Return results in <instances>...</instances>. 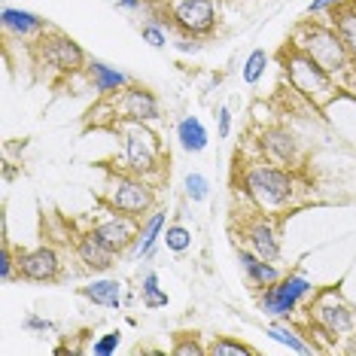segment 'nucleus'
<instances>
[{
  "label": "nucleus",
  "instance_id": "nucleus-1",
  "mask_svg": "<svg viewBox=\"0 0 356 356\" xmlns=\"http://www.w3.org/2000/svg\"><path fill=\"white\" fill-rule=\"evenodd\" d=\"M298 177L293 168H283L277 161L256 159L238 168V192L259 213L280 216L296 207L298 201Z\"/></svg>",
  "mask_w": 356,
  "mask_h": 356
},
{
  "label": "nucleus",
  "instance_id": "nucleus-2",
  "mask_svg": "<svg viewBox=\"0 0 356 356\" xmlns=\"http://www.w3.org/2000/svg\"><path fill=\"white\" fill-rule=\"evenodd\" d=\"M293 46L311 55L320 67H326L341 83L344 92H356V58L347 52L341 34L332 28V22L305 19L293 31Z\"/></svg>",
  "mask_w": 356,
  "mask_h": 356
},
{
  "label": "nucleus",
  "instance_id": "nucleus-3",
  "mask_svg": "<svg viewBox=\"0 0 356 356\" xmlns=\"http://www.w3.org/2000/svg\"><path fill=\"white\" fill-rule=\"evenodd\" d=\"M280 67L286 74V83L293 86V92L298 98H305L311 107L326 110L332 101L341 98V83L329 74L326 67H320L311 55H305L302 49H296L293 43L283 46L280 52Z\"/></svg>",
  "mask_w": 356,
  "mask_h": 356
},
{
  "label": "nucleus",
  "instance_id": "nucleus-4",
  "mask_svg": "<svg viewBox=\"0 0 356 356\" xmlns=\"http://www.w3.org/2000/svg\"><path fill=\"white\" fill-rule=\"evenodd\" d=\"M113 131L122 140V171H131L147 180H161L168 152L161 147L159 134L149 128V122H116Z\"/></svg>",
  "mask_w": 356,
  "mask_h": 356
},
{
  "label": "nucleus",
  "instance_id": "nucleus-5",
  "mask_svg": "<svg viewBox=\"0 0 356 356\" xmlns=\"http://www.w3.org/2000/svg\"><path fill=\"white\" fill-rule=\"evenodd\" d=\"M305 320L326 341H347L356 332V307L341 296L338 286H323L305 305Z\"/></svg>",
  "mask_w": 356,
  "mask_h": 356
},
{
  "label": "nucleus",
  "instance_id": "nucleus-6",
  "mask_svg": "<svg viewBox=\"0 0 356 356\" xmlns=\"http://www.w3.org/2000/svg\"><path fill=\"white\" fill-rule=\"evenodd\" d=\"M31 55H34L37 67H43L46 74H55L61 79L79 76L88 64V55L83 52V46L74 37H67L64 31H55V28H49L46 34H40L31 43Z\"/></svg>",
  "mask_w": 356,
  "mask_h": 356
},
{
  "label": "nucleus",
  "instance_id": "nucleus-7",
  "mask_svg": "<svg viewBox=\"0 0 356 356\" xmlns=\"http://www.w3.org/2000/svg\"><path fill=\"white\" fill-rule=\"evenodd\" d=\"M156 180H147V177H137L131 171H113L107 186H104V207L110 210H119V213H128V216H149L156 210Z\"/></svg>",
  "mask_w": 356,
  "mask_h": 356
},
{
  "label": "nucleus",
  "instance_id": "nucleus-8",
  "mask_svg": "<svg viewBox=\"0 0 356 356\" xmlns=\"http://www.w3.org/2000/svg\"><path fill=\"white\" fill-rule=\"evenodd\" d=\"M314 293H317V286L305 271H289L280 280H274L271 286L259 289V311L271 320H293L311 302Z\"/></svg>",
  "mask_w": 356,
  "mask_h": 356
},
{
  "label": "nucleus",
  "instance_id": "nucleus-9",
  "mask_svg": "<svg viewBox=\"0 0 356 356\" xmlns=\"http://www.w3.org/2000/svg\"><path fill=\"white\" fill-rule=\"evenodd\" d=\"M168 15H171V25L177 28L180 37L201 40L210 37L220 19V6L216 0H168Z\"/></svg>",
  "mask_w": 356,
  "mask_h": 356
},
{
  "label": "nucleus",
  "instance_id": "nucleus-10",
  "mask_svg": "<svg viewBox=\"0 0 356 356\" xmlns=\"http://www.w3.org/2000/svg\"><path fill=\"white\" fill-rule=\"evenodd\" d=\"M110 113L116 122H159L161 104L156 98V92H149L140 83H131L116 98H110Z\"/></svg>",
  "mask_w": 356,
  "mask_h": 356
},
{
  "label": "nucleus",
  "instance_id": "nucleus-11",
  "mask_svg": "<svg viewBox=\"0 0 356 356\" xmlns=\"http://www.w3.org/2000/svg\"><path fill=\"white\" fill-rule=\"evenodd\" d=\"M241 241H244V247H250L253 253L268 259V262H280L283 247H280V229L274 222V216L259 213V210L250 207V213L241 216Z\"/></svg>",
  "mask_w": 356,
  "mask_h": 356
},
{
  "label": "nucleus",
  "instance_id": "nucleus-12",
  "mask_svg": "<svg viewBox=\"0 0 356 356\" xmlns=\"http://www.w3.org/2000/svg\"><path fill=\"white\" fill-rule=\"evenodd\" d=\"M140 222L137 216H128V213H119V210H110L88 225V232L101 241L104 247H110L116 256H122L125 250H131V244L137 241V232H140Z\"/></svg>",
  "mask_w": 356,
  "mask_h": 356
},
{
  "label": "nucleus",
  "instance_id": "nucleus-13",
  "mask_svg": "<svg viewBox=\"0 0 356 356\" xmlns=\"http://www.w3.org/2000/svg\"><path fill=\"white\" fill-rule=\"evenodd\" d=\"M19 253V271L31 283H55L61 280V253L49 244H40L31 250H15Z\"/></svg>",
  "mask_w": 356,
  "mask_h": 356
},
{
  "label": "nucleus",
  "instance_id": "nucleus-14",
  "mask_svg": "<svg viewBox=\"0 0 356 356\" xmlns=\"http://www.w3.org/2000/svg\"><path fill=\"white\" fill-rule=\"evenodd\" d=\"M259 152L262 159L277 161L283 168H298L302 165V147H298L296 134L283 125H268L259 134Z\"/></svg>",
  "mask_w": 356,
  "mask_h": 356
},
{
  "label": "nucleus",
  "instance_id": "nucleus-15",
  "mask_svg": "<svg viewBox=\"0 0 356 356\" xmlns=\"http://www.w3.org/2000/svg\"><path fill=\"white\" fill-rule=\"evenodd\" d=\"M83 74L88 79V86H92V92L98 95V98H104V101L116 98L122 88H128V86L134 83V79L128 76L125 70L113 67V64H107V61H98V58H88Z\"/></svg>",
  "mask_w": 356,
  "mask_h": 356
},
{
  "label": "nucleus",
  "instance_id": "nucleus-16",
  "mask_svg": "<svg viewBox=\"0 0 356 356\" xmlns=\"http://www.w3.org/2000/svg\"><path fill=\"white\" fill-rule=\"evenodd\" d=\"M74 250H76V259L83 262V268L92 271V274H107L113 265H116V259H119L110 247H104L88 229L79 232L74 238Z\"/></svg>",
  "mask_w": 356,
  "mask_h": 356
},
{
  "label": "nucleus",
  "instance_id": "nucleus-17",
  "mask_svg": "<svg viewBox=\"0 0 356 356\" xmlns=\"http://www.w3.org/2000/svg\"><path fill=\"white\" fill-rule=\"evenodd\" d=\"M0 25H3L6 37L13 40H34L40 34H46L49 25H46V19H40L37 13L31 10H19V6H3V13H0Z\"/></svg>",
  "mask_w": 356,
  "mask_h": 356
},
{
  "label": "nucleus",
  "instance_id": "nucleus-18",
  "mask_svg": "<svg viewBox=\"0 0 356 356\" xmlns=\"http://www.w3.org/2000/svg\"><path fill=\"white\" fill-rule=\"evenodd\" d=\"M238 265H241V271H244L250 289H256V293L283 277L277 265L268 262V259H262L259 253H253L250 247H238Z\"/></svg>",
  "mask_w": 356,
  "mask_h": 356
},
{
  "label": "nucleus",
  "instance_id": "nucleus-19",
  "mask_svg": "<svg viewBox=\"0 0 356 356\" xmlns=\"http://www.w3.org/2000/svg\"><path fill=\"white\" fill-rule=\"evenodd\" d=\"M79 296L86 302L98 305V307H110V311H122L125 307V283L113 280V277H95L79 286Z\"/></svg>",
  "mask_w": 356,
  "mask_h": 356
},
{
  "label": "nucleus",
  "instance_id": "nucleus-20",
  "mask_svg": "<svg viewBox=\"0 0 356 356\" xmlns=\"http://www.w3.org/2000/svg\"><path fill=\"white\" fill-rule=\"evenodd\" d=\"M165 229H168V213H165V210H152L147 220L140 222L137 241L131 244V256L137 259V262L156 256V247H159V241H161V234H165Z\"/></svg>",
  "mask_w": 356,
  "mask_h": 356
},
{
  "label": "nucleus",
  "instance_id": "nucleus-21",
  "mask_svg": "<svg viewBox=\"0 0 356 356\" xmlns=\"http://www.w3.org/2000/svg\"><path fill=\"white\" fill-rule=\"evenodd\" d=\"M177 140H180V149L183 152H192V156H198V152L207 149L210 143V134L204 122H201L198 116H186L177 122Z\"/></svg>",
  "mask_w": 356,
  "mask_h": 356
},
{
  "label": "nucleus",
  "instance_id": "nucleus-22",
  "mask_svg": "<svg viewBox=\"0 0 356 356\" xmlns=\"http://www.w3.org/2000/svg\"><path fill=\"white\" fill-rule=\"evenodd\" d=\"M265 335H268L271 341L289 347L293 353H314V350H317V347H314L311 341H305L302 332H298L289 320H271L268 326H265Z\"/></svg>",
  "mask_w": 356,
  "mask_h": 356
},
{
  "label": "nucleus",
  "instance_id": "nucleus-23",
  "mask_svg": "<svg viewBox=\"0 0 356 356\" xmlns=\"http://www.w3.org/2000/svg\"><path fill=\"white\" fill-rule=\"evenodd\" d=\"M332 28L341 34L344 40V46H347V52L356 58V0L353 3H344V6H338L335 13H332Z\"/></svg>",
  "mask_w": 356,
  "mask_h": 356
},
{
  "label": "nucleus",
  "instance_id": "nucleus-24",
  "mask_svg": "<svg viewBox=\"0 0 356 356\" xmlns=\"http://www.w3.org/2000/svg\"><path fill=\"white\" fill-rule=\"evenodd\" d=\"M140 298H143V307H147V311L168 307V293L159 286V274L156 271L143 274V280H140Z\"/></svg>",
  "mask_w": 356,
  "mask_h": 356
},
{
  "label": "nucleus",
  "instance_id": "nucleus-25",
  "mask_svg": "<svg viewBox=\"0 0 356 356\" xmlns=\"http://www.w3.org/2000/svg\"><path fill=\"white\" fill-rule=\"evenodd\" d=\"M268 64H271V55H268V52H265V49H253V52L247 55L244 67H241V79H244L247 86H256L259 79L265 76Z\"/></svg>",
  "mask_w": 356,
  "mask_h": 356
},
{
  "label": "nucleus",
  "instance_id": "nucleus-26",
  "mask_svg": "<svg viewBox=\"0 0 356 356\" xmlns=\"http://www.w3.org/2000/svg\"><path fill=\"white\" fill-rule=\"evenodd\" d=\"M207 356H256V347L234 341V338H225V335H216L207 344Z\"/></svg>",
  "mask_w": 356,
  "mask_h": 356
},
{
  "label": "nucleus",
  "instance_id": "nucleus-27",
  "mask_svg": "<svg viewBox=\"0 0 356 356\" xmlns=\"http://www.w3.org/2000/svg\"><path fill=\"white\" fill-rule=\"evenodd\" d=\"M161 244L171 250V253L183 256L186 250H192V229H186V225H180V222L168 225L165 234H161Z\"/></svg>",
  "mask_w": 356,
  "mask_h": 356
},
{
  "label": "nucleus",
  "instance_id": "nucleus-28",
  "mask_svg": "<svg viewBox=\"0 0 356 356\" xmlns=\"http://www.w3.org/2000/svg\"><path fill=\"white\" fill-rule=\"evenodd\" d=\"M183 195L192 201V204H201V201H207L210 198V180L204 174H198V171H192V174H186L183 177Z\"/></svg>",
  "mask_w": 356,
  "mask_h": 356
},
{
  "label": "nucleus",
  "instance_id": "nucleus-29",
  "mask_svg": "<svg viewBox=\"0 0 356 356\" xmlns=\"http://www.w3.org/2000/svg\"><path fill=\"white\" fill-rule=\"evenodd\" d=\"M171 353H177V356H204L207 353V344L198 341L195 332H177Z\"/></svg>",
  "mask_w": 356,
  "mask_h": 356
},
{
  "label": "nucleus",
  "instance_id": "nucleus-30",
  "mask_svg": "<svg viewBox=\"0 0 356 356\" xmlns=\"http://www.w3.org/2000/svg\"><path fill=\"white\" fill-rule=\"evenodd\" d=\"M22 271H19V253H13V247L3 241V250H0V280L3 283H13L19 280Z\"/></svg>",
  "mask_w": 356,
  "mask_h": 356
},
{
  "label": "nucleus",
  "instance_id": "nucleus-31",
  "mask_svg": "<svg viewBox=\"0 0 356 356\" xmlns=\"http://www.w3.org/2000/svg\"><path fill=\"white\" fill-rule=\"evenodd\" d=\"M140 37H143V43L152 46V49H165V46H168V31H165V25H161V19L143 22Z\"/></svg>",
  "mask_w": 356,
  "mask_h": 356
},
{
  "label": "nucleus",
  "instance_id": "nucleus-32",
  "mask_svg": "<svg viewBox=\"0 0 356 356\" xmlns=\"http://www.w3.org/2000/svg\"><path fill=\"white\" fill-rule=\"evenodd\" d=\"M119 344H122V329H110L107 335H101L98 341L92 344V353L95 356H113L119 350Z\"/></svg>",
  "mask_w": 356,
  "mask_h": 356
},
{
  "label": "nucleus",
  "instance_id": "nucleus-33",
  "mask_svg": "<svg viewBox=\"0 0 356 356\" xmlns=\"http://www.w3.org/2000/svg\"><path fill=\"white\" fill-rule=\"evenodd\" d=\"M344 3H353V0H311L307 3V15H332Z\"/></svg>",
  "mask_w": 356,
  "mask_h": 356
},
{
  "label": "nucleus",
  "instance_id": "nucleus-34",
  "mask_svg": "<svg viewBox=\"0 0 356 356\" xmlns=\"http://www.w3.org/2000/svg\"><path fill=\"white\" fill-rule=\"evenodd\" d=\"M216 134H220L222 140L232 134V110L229 107H216Z\"/></svg>",
  "mask_w": 356,
  "mask_h": 356
},
{
  "label": "nucleus",
  "instance_id": "nucleus-35",
  "mask_svg": "<svg viewBox=\"0 0 356 356\" xmlns=\"http://www.w3.org/2000/svg\"><path fill=\"white\" fill-rule=\"evenodd\" d=\"M25 329L49 332V329H52V323H49V320H43V317H37V314H31V317H25Z\"/></svg>",
  "mask_w": 356,
  "mask_h": 356
},
{
  "label": "nucleus",
  "instance_id": "nucleus-36",
  "mask_svg": "<svg viewBox=\"0 0 356 356\" xmlns=\"http://www.w3.org/2000/svg\"><path fill=\"white\" fill-rule=\"evenodd\" d=\"M119 6H122V10H128V13H137L143 6V0H119Z\"/></svg>",
  "mask_w": 356,
  "mask_h": 356
},
{
  "label": "nucleus",
  "instance_id": "nucleus-37",
  "mask_svg": "<svg viewBox=\"0 0 356 356\" xmlns=\"http://www.w3.org/2000/svg\"><path fill=\"white\" fill-rule=\"evenodd\" d=\"M341 350H344V353H350V356H356V332H353V335H350V338H347V341H344V347H341Z\"/></svg>",
  "mask_w": 356,
  "mask_h": 356
}]
</instances>
